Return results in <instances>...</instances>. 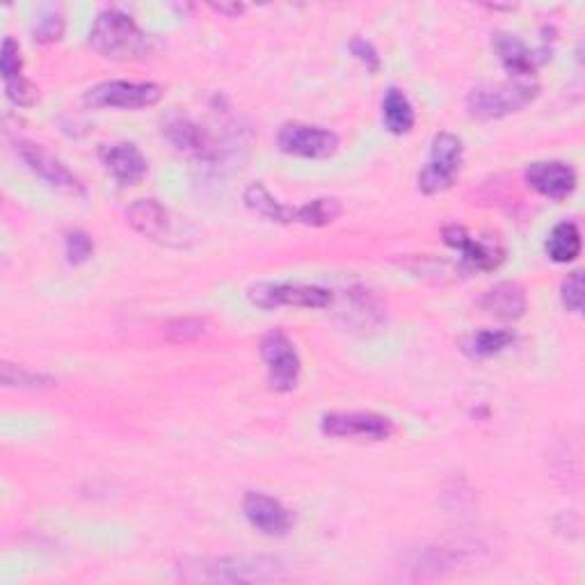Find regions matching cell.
Listing matches in <instances>:
<instances>
[{"label": "cell", "mask_w": 585, "mask_h": 585, "mask_svg": "<svg viewBox=\"0 0 585 585\" xmlns=\"http://www.w3.org/2000/svg\"><path fill=\"white\" fill-rule=\"evenodd\" d=\"M89 47L108 60L126 62L145 58L149 53V39L128 14L105 10L89 30Z\"/></svg>", "instance_id": "1"}, {"label": "cell", "mask_w": 585, "mask_h": 585, "mask_svg": "<svg viewBox=\"0 0 585 585\" xmlns=\"http://www.w3.org/2000/svg\"><path fill=\"white\" fill-rule=\"evenodd\" d=\"M537 95L539 85L528 78H516L506 83H483L469 92L466 110L469 115L476 120H501L533 103Z\"/></svg>", "instance_id": "2"}, {"label": "cell", "mask_w": 585, "mask_h": 585, "mask_svg": "<svg viewBox=\"0 0 585 585\" xmlns=\"http://www.w3.org/2000/svg\"><path fill=\"white\" fill-rule=\"evenodd\" d=\"M190 581H224V583H254V581H279L284 578V565L275 558L265 556H229L217 560H204L186 568Z\"/></svg>", "instance_id": "3"}, {"label": "cell", "mask_w": 585, "mask_h": 585, "mask_svg": "<svg viewBox=\"0 0 585 585\" xmlns=\"http://www.w3.org/2000/svg\"><path fill=\"white\" fill-rule=\"evenodd\" d=\"M462 140L453 133H439L433 140L431 159L423 165L419 174V188L425 195H437L446 188H451L456 176L462 167Z\"/></svg>", "instance_id": "4"}, {"label": "cell", "mask_w": 585, "mask_h": 585, "mask_svg": "<svg viewBox=\"0 0 585 585\" xmlns=\"http://www.w3.org/2000/svg\"><path fill=\"white\" fill-rule=\"evenodd\" d=\"M261 357L267 366L270 387L282 394L292 391L298 387L302 364H300L296 346H292V341L282 329H273L263 336Z\"/></svg>", "instance_id": "5"}, {"label": "cell", "mask_w": 585, "mask_h": 585, "mask_svg": "<svg viewBox=\"0 0 585 585\" xmlns=\"http://www.w3.org/2000/svg\"><path fill=\"white\" fill-rule=\"evenodd\" d=\"M250 300L259 309H277V307L327 309L334 304L332 290L307 284H257L250 288Z\"/></svg>", "instance_id": "6"}, {"label": "cell", "mask_w": 585, "mask_h": 585, "mask_svg": "<svg viewBox=\"0 0 585 585\" xmlns=\"http://www.w3.org/2000/svg\"><path fill=\"white\" fill-rule=\"evenodd\" d=\"M163 97V87L155 83L108 80L87 89L85 103L92 108H147L155 105Z\"/></svg>", "instance_id": "7"}, {"label": "cell", "mask_w": 585, "mask_h": 585, "mask_svg": "<svg viewBox=\"0 0 585 585\" xmlns=\"http://www.w3.org/2000/svg\"><path fill=\"white\" fill-rule=\"evenodd\" d=\"M277 145L288 155L321 161L336 153V149H339V138H336V133L327 128L292 122V124L282 126L277 135Z\"/></svg>", "instance_id": "8"}, {"label": "cell", "mask_w": 585, "mask_h": 585, "mask_svg": "<svg viewBox=\"0 0 585 585\" xmlns=\"http://www.w3.org/2000/svg\"><path fill=\"white\" fill-rule=\"evenodd\" d=\"M321 431L339 439H369L385 441L394 435V423L387 416L371 412H334L323 416Z\"/></svg>", "instance_id": "9"}, {"label": "cell", "mask_w": 585, "mask_h": 585, "mask_svg": "<svg viewBox=\"0 0 585 585\" xmlns=\"http://www.w3.org/2000/svg\"><path fill=\"white\" fill-rule=\"evenodd\" d=\"M576 172L562 161H539L526 167V184L547 199L562 201L576 190Z\"/></svg>", "instance_id": "10"}, {"label": "cell", "mask_w": 585, "mask_h": 585, "mask_svg": "<svg viewBox=\"0 0 585 585\" xmlns=\"http://www.w3.org/2000/svg\"><path fill=\"white\" fill-rule=\"evenodd\" d=\"M444 242L448 247H453L456 252H460L462 261L466 265L483 270V273L497 270L506 259V252L501 250L499 245L478 240V238L471 236L464 227H458V224H451V227L444 229Z\"/></svg>", "instance_id": "11"}, {"label": "cell", "mask_w": 585, "mask_h": 585, "mask_svg": "<svg viewBox=\"0 0 585 585\" xmlns=\"http://www.w3.org/2000/svg\"><path fill=\"white\" fill-rule=\"evenodd\" d=\"M16 151L21 155V161H24L28 170H33L43 184L66 190V192H83L78 178L49 151H43L41 147L33 142H16Z\"/></svg>", "instance_id": "12"}, {"label": "cell", "mask_w": 585, "mask_h": 585, "mask_svg": "<svg viewBox=\"0 0 585 585\" xmlns=\"http://www.w3.org/2000/svg\"><path fill=\"white\" fill-rule=\"evenodd\" d=\"M242 512L259 533L270 537H282L290 531V512L273 497L261 491H250L242 501Z\"/></svg>", "instance_id": "13"}, {"label": "cell", "mask_w": 585, "mask_h": 585, "mask_svg": "<svg viewBox=\"0 0 585 585\" xmlns=\"http://www.w3.org/2000/svg\"><path fill=\"white\" fill-rule=\"evenodd\" d=\"M101 163L122 186H135L147 176L149 163L133 142H115L101 147Z\"/></svg>", "instance_id": "14"}, {"label": "cell", "mask_w": 585, "mask_h": 585, "mask_svg": "<svg viewBox=\"0 0 585 585\" xmlns=\"http://www.w3.org/2000/svg\"><path fill=\"white\" fill-rule=\"evenodd\" d=\"M163 135L165 138L186 155H195V159H211L213 147L209 135L201 130L199 124H195L188 115L182 112H170L163 117Z\"/></svg>", "instance_id": "15"}, {"label": "cell", "mask_w": 585, "mask_h": 585, "mask_svg": "<svg viewBox=\"0 0 585 585\" xmlns=\"http://www.w3.org/2000/svg\"><path fill=\"white\" fill-rule=\"evenodd\" d=\"M128 224L155 242H172L174 238V222L170 217V211L161 207L155 199H138L126 211Z\"/></svg>", "instance_id": "16"}, {"label": "cell", "mask_w": 585, "mask_h": 585, "mask_svg": "<svg viewBox=\"0 0 585 585\" xmlns=\"http://www.w3.org/2000/svg\"><path fill=\"white\" fill-rule=\"evenodd\" d=\"M494 51L499 53L501 64L514 78H531L539 62L547 60V55L531 51L520 37L510 33L494 35Z\"/></svg>", "instance_id": "17"}, {"label": "cell", "mask_w": 585, "mask_h": 585, "mask_svg": "<svg viewBox=\"0 0 585 585\" xmlns=\"http://www.w3.org/2000/svg\"><path fill=\"white\" fill-rule=\"evenodd\" d=\"M481 309L499 321H516L526 313V290L514 282H501L481 298Z\"/></svg>", "instance_id": "18"}, {"label": "cell", "mask_w": 585, "mask_h": 585, "mask_svg": "<svg viewBox=\"0 0 585 585\" xmlns=\"http://www.w3.org/2000/svg\"><path fill=\"white\" fill-rule=\"evenodd\" d=\"M245 204L250 207L252 211H257L259 215H263L270 222H296V209L284 207L279 199H275V195L270 192L263 184H252L250 188L245 190Z\"/></svg>", "instance_id": "19"}, {"label": "cell", "mask_w": 585, "mask_h": 585, "mask_svg": "<svg viewBox=\"0 0 585 585\" xmlns=\"http://www.w3.org/2000/svg\"><path fill=\"white\" fill-rule=\"evenodd\" d=\"M382 120H385V126L396 133H410L414 126V108L410 99L402 95V89L389 87L385 101H382Z\"/></svg>", "instance_id": "20"}, {"label": "cell", "mask_w": 585, "mask_h": 585, "mask_svg": "<svg viewBox=\"0 0 585 585\" xmlns=\"http://www.w3.org/2000/svg\"><path fill=\"white\" fill-rule=\"evenodd\" d=\"M547 254L556 263H570L581 254V232L574 222H560L547 238Z\"/></svg>", "instance_id": "21"}, {"label": "cell", "mask_w": 585, "mask_h": 585, "mask_svg": "<svg viewBox=\"0 0 585 585\" xmlns=\"http://www.w3.org/2000/svg\"><path fill=\"white\" fill-rule=\"evenodd\" d=\"M512 344H514V332H510V329H483L474 336H469L466 344H464V350L471 357L483 359V357H491V354L506 350Z\"/></svg>", "instance_id": "22"}, {"label": "cell", "mask_w": 585, "mask_h": 585, "mask_svg": "<svg viewBox=\"0 0 585 585\" xmlns=\"http://www.w3.org/2000/svg\"><path fill=\"white\" fill-rule=\"evenodd\" d=\"M341 215L339 199L334 197H319L307 201L304 207L296 209V222L307 224V227H325Z\"/></svg>", "instance_id": "23"}, {"label": "cell", "mask_w": 585, "mask_h": 585, "mask_svg": "<svg viewBox=\"0 0 585 585\" xmlns=\"http://www.w3.org/2000/svg\"><path fill=\"white\" fill-rule=\"evenodd\" d=\"M3 385L21 387V389H43V387H53L55 379L43 373H33L21 366H14V364H3Z\"/></svg>", "instance_id": "24"}, {"label": "cell", "mask_w": 585, "mask_h": 585, "mask_svg": "<svg viewBox=\"0 0 585 585\" xmlns=\"http://www.w3.org/2000/svg\"><path fill=\"white\" fill-rule=\"evenodd\" d=\"M207 323L201 319H176L165 325V336L174 344H186L197 339L199 334H204Z\"/></svg>", "instance_id": "25"}, {"label": "cell", "mask_w": 585, "mask_h": 585, "mask_svg": "<svg viewBox=\"0 0 585 585\" xmlns=\"http://www.w3.org/2000/svg\"><path fill=\"white\" fill-rule=\"evenodd\" d=\"M64 252L70 263H83L95 252V242L85 232H70L64 238Z\"/></svg>", "instance_id": "26"}, {"label": "cell", "mask_w": 585, "mask_h": 585, "mask_svg": "<svg viewBox=\"0 0 585 585\" xmlns=\"http://www.w3.org/2000/svg\"><path fill=\"white\" fill-rule=\"evenodd\" d=\"M21 70H24V60H21V49L18 43L8 37L3 41V51H0V72H3V80H14L21 78Z\"/></svg>", "instance_id": "27"}, {"label": "cell", "mask_w": 585, "mask_h": 585, "mask_svg": "<svg viewBox=\"0 0 585 585\" xmlns=\"http://www.w3.org/2000/svg\"><path fill=\"white\" fill-rule=\"evenodd\" d=\"M5 95H8V99H10L12 103L24 105V108H26V105H35L37 99H39L37 87H35L30 80H26L24 76L14 78V80H8V83H5Z\"/></svg>", "instance_id": "28"}, {"label": "cell", "mask_w": 585, "mask_h": 585, "mask_svg": "<svg viewBox=\"0 0 585 585\" xmlns=\"http://www.w3.org/2000/svg\"><path fill=\"white\" fill-rule=\"evenodd\" d=\"M562 302L574 313H578L583 309V273L581 270H574L572 275H568V279L562 282Z\"/></svg>", "instance_id": "29"}, {"label": "cell", "mask_w": 585, "mask_h": 585, "mask_svg": "<svg viewBox=\"0 0 585 585\" xmlns=\"http://www.w3.org/2000/svg\"><path fill=\"white\" fill-rule=\"evenodd\" d=\"M64 33V21L60 14L51 12V14H43L37 26H35V39L41 41V43H51V41H58Z\"/></svg>", "instance_id": "30"}, {"label": "cell", "mask_w": 585, "mask_h": 585, "mask_svg": "<svg viewBox=\"0 0 585 585\" xmlns=\"http://www.w3.org/2000/svg\"><path fill=\"white\" fill-rule=\"evenodd\" d=\"M350 51L366 64V70L377 72V66H379V55H377V51L373 49V43H371V41H366V39H362V37H354L352 43H350Z\"/></svg>", "instance_id": "31"}, {"label": "cell", "mask_w": 585, "mask_h": 585, "mask_svg": "<svg viewBox=\"0 0 585 585\" xmlns=\"http://www.w3.org/2000/svg\"><path fill=\"white\" fill-rule=\"evenodd\" d=\"M215 10L222 12V14H232L234 16V14H240L245 8L242 5H215Z\"/></svg>", "instance_id": "32"}]
</instances>
